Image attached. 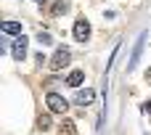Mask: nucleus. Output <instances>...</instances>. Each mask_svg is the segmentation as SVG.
Listing matches in <instances>:
<instances>
[{"instance_id":"obj_1","label":"nucleus","mask_w":151,"mask_h":135,"mask_svg":"<svg viewBox=\"0 0 151 135\" xmlns=\"http://www.w3.org/2000/svg\"><path fill=\"white\" fill-rule=\"evenodd\" d=\"M45 103H48V109H50L53 114H66V111H69V101H66L64 96H58V93H48V96H45Z\"/></svg>"},{"instance_id":"obj_2","label":"nucleus","mask_w":151,"mask_h":135,"mask_svg":"<svg viewBox=\"0 0 151 135\" xmlns=\"http://www.w3.org/2000/svg\"><path fill=\"white\" fill-rule=\"evenodd\" d=\"M69 58H72V53H69L66 48H58V50H56V56L50 58V69H53V72H58V69H64V66L69 64Z\"/></svg>"},{"instance_id":"obj_3","label":"nucleus","mask_w":151,"mask_h":135,"mask_svg":"<svg viewBox=\"0 0 151 135\" xmlns=\"http://www.w3.org/2000/svg\"><path fill=\"white\" fill-rule=\"evenodd\" d=\"M88 37H90V24H88L85 19H77V24H74V40L85 42Z\"/></svg>"},{"instance_id":"obj_4","label":"nucleus","mask_w":151,"mask_h":135,"mask_svg":"<svg viewBox=\"0 0 151 135\" xmlns=\"http://www.w3.org/2000/svg\"><path fill=\"white\" fill-rule=\"evenodd\" d=\"M11 53H13V58H16V61H24V56H27V40H24V37H16V40H13Z\"/></svg>"},{"instance_id":"obj_5","label":"nucleus","mask_w":151,"mask_h":135,"mask_svg":"<svg viewBox=\"0 0 151 135\" xmlns=\"http://www.w3.org/2000/svg\"><path fill=\"white\" fill-rule=\"evenodd\" d=\"M93 101H96V93L93 90H80L77 98H74V103H80V106H90Z\"/></svg>"},{"instance_id":"obj_6","label":"nucleus","mask_w":151,"mask_h":135,"mask_svg":"<svg viewBox=\"0 0 151 135\" xmlns=\"http://www.w3.org/2000/svg\"><path fill=\"white\" fill-rule=\"evenodd\" d=\"M82 82H85V72H80V69H74V72L66 77V85H69V88H80Z\"/></svg>"},{"instance_id":"obj_7","label":"nucleus","mask_w":151,"mask_h":135,"mask_svg":"<svg viewBox=\"0 0 151 135\" xmlns=\"http://www.w3.org/2000/svg\"><path fill=\"white\" fill-rule=\"evenodd\" d=\"M0 29H3L5 34H19V37H21V24H19V21H3Z\"/></svg>"},{"instance_id":"obj_8","label":"nucleus","mask_w":151,"mask_h":135,"mask_svg":"<svg viewBox=\"0 0 151 135\" xmlns=\"http://www.w3.org/2000/svg\"><path fill=\"white\" fill-rule=\"evenodd\" d=\"M37 42H40V45H50V42H53V37H50L48 32H40V34H37Z\"/></svg>"},{"instance_id":"obj_9","label":"nucleus","mask_w":151,"mask_h":135,"mask_svg":"<svg viewBox=\"0 0 151 135\" xmlns=\"http://www.w3.org/2000/svg\"><path fill=\"white\" fill-rule=\"evenodd\" d=\"M37 127H40V130H48V127H50V117H40V119H37Z\"/></svg>"},{"instance_id":"obj_10","label":"nucleus","mask_w":151,"mask_h":135,"mask_svg":"<svg viewBox=\"0 0 151 135\" xmlns=\"http://www.w3.org/2000/svg\"><path fill=\"white\" fill-rule=\"evenodd\" d=\"M66 8H69V3H64V0H61V3H56V5H53V13H64Z\"/></svg>"},{"instance_id":"obj_11","label":"nucleus","mask_w":151,"mask_h":135,"mask_svg":"<svg viewBox=\"0 0 151 135\" xmlns=\"http://www.w3.org/2000/svg\"><path fill=\"white\" fill-rule=\"evenodd\" d=\"M143 109H146V114H149V117H151V101H149V103H146V106H143Z\"/></svg>"},{"instance_id":"obj_12","label":"nucleus","mask_w":151,"mask_h":135,"mask_svg":"<svg viewBox=\"0 0 151 135\" xmlns=\"http://www.w3.org/2000/svg\"><path fill=\"white\" fill-rule=\"evenodd\" d=\"M35 3H45V0H35Z\"/></svg>"}]
</instances>
